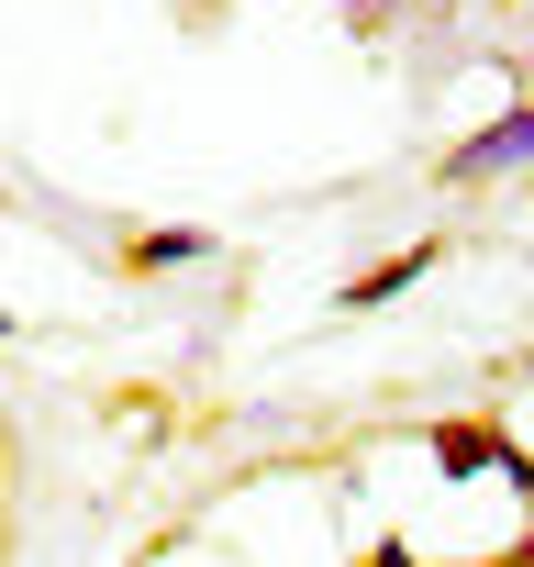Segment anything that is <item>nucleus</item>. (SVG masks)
I'll list each match as a JSON object with an SVG mask.
<instances>
[{
  "label": "nucleus",
  "mask_w": 534,
  "mask_h": 567,
  "mask_svg": "<svg viewBox=\"0 0 534 567\" xmlns=\"http://www.w3.org/2000/svg\"><path fill=\"white\" fill-rule=\"evenodd\" d=\"M501 178H534V101H512L501 123H479L434 156V189H501Z\"/></svg>",
  "instance_id": "nucleus-1"
},
{
  "label": "nucleus",
  "mask_w": 534,
  "mask_h": 567,
  "mask_svg": "<svg viewBox=\"0 0 534 567\" xmlns=\"http://www.w3.org/2000/svg\"><path fill=\"white\" fill-rule=\"evenodd\" d=\"M501 434H512L501 412H434V423H423V456H434L445 478H490V467H501Z\"/></svg>",
  "instance_id": "nucleus-2"
},
{
  "label": "nucleus",
  "mask_w": 534,
  "mask_h": 567,
  "mask_svg": "<svg viewBox=\"0 0 534 567\" xmlns=\"http://www.w3.org/2000/svg\"><path fill=\"white\" fill-rule=\"evenodd\" d=\"M490 478H501V489H523V501H534V445H523V434H501V467H490Z\"/></svg>",
  "instance_id": "nucleus-5"
},
{
  "label": "nucleus",
  "mask_w": 534,
  "mask_h": 567,
  "mask_svg": "<svg viewBox=\"0 0 534 567\" xmlns=\"http://www.w3.org/2000/svg\"><path fill=\"white\" fill-rule=\"evenodd\" d=\"M223 256V234H201V223H156V234H134L123 245V267L134 278H167V267H212Z\"/></svg>",
  "instance_id": "nucleus-4"
},
{
  "label": "nucleus",
  "mask_w": 534,
  "mask_h": 567,
  "mask_svg": "<svg viewBox=\"0 0 534 567\" xmlns=\"http://www.w3.org/2000/svg\"><path fill=\"white\" fill-rule=\"evenodd\" d=\"M434 256H445L434 234H423V245H401V256H379L368 278H346V290H335V312H379V301H401V290H423V278H434Z\"/></svg>",
  "instance_id": "nucleus-3"
},
{
  "label": "nucleus",
  "mask_w": 534,
  "mask_h": 567,
  "mask_svg": "<svg viewBox=\"0 0 534 567\" xmlns=\"http://www.w3.org/2000/svg\"><path fill=\"white\" fill-rule=\"evenodd\" d=\"M368 567H423V556H412L401 534H379V545H368Z\"/></svg>",
  "instance_id": "nucleus-6"
},
{
  "label": "nucleus",
  "mask_w": 534,
  "mask_h": 567,
  "mask_svg": "<svg viewBox=\"0 0 534 567\" xmlns=\"http://www.w3.org/2000/svg\"><path fill=\"white\" fill-rule=\"evenodd\" d=\"M468 567H512V556H468Z\"/></svg>",
  "instance_id": "nucleus-7"
},
{
  "label": "nucleus",
  "mask_w": 534,
  "mask_h": 567,
  "mask_svg": "<svg viewBox=\"0 0 534 567\" xmlns=\"http://www.w3.org/2000/svg\"><path fill=\"white\" fill-rule=\"evenodd\" d=\"M523 79H534V45H523Z\"/></svg>",
  "instance_id": "nucleus-9"
},
{
  "label": "nucleus",
  "mask_w": 534,
  "mask_h": 567,
  "mask_svg": "<svg viewBox=\"0 0 534 567\" xmlns=\"http://www.w3.org/2000/svg\"><path fill=\"white\" fill-rule=\"evenodd\" d=\"M0 346H12V312H0Z\"/></svg>",
  "instance_id": "nucleus-8"
}]
</instances>
